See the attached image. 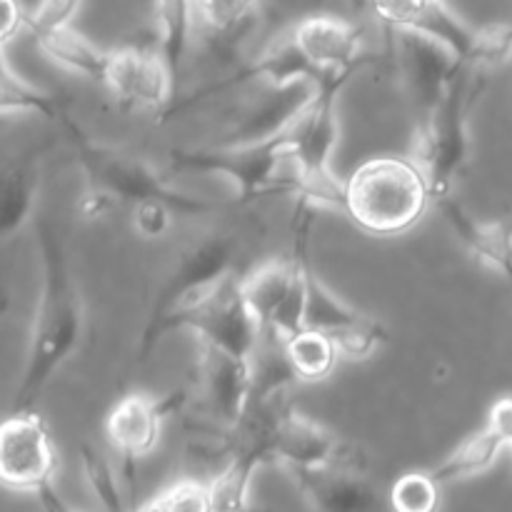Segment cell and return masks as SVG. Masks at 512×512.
Wrapping results in <instances>:
<instances>
[{"label": "cell", "instance_id": "6da1fadb", "mask_svg": "<svg viewBox=\"0 0 512 512\" xmlns=\"http://www.w3.org/2000/svg\"><path fill=\"white\" fill-rule=\"evenodd\" d=\"M35 235H38L40 265H43V288H40L28 358L10 413L35 410L50 380L73 358L83 338V300L70 273L63 238L48 218L35 220Z\"/></svg>", "mask_w": 512, "mask_h": 512}, {"label": "cell", "instance_id": "7a4b0ae2", "mask_svg": "<svg viewBox=\"0 0 512 512\" xmlns=\"http://www.w3.org/2000/svg\"><path fill=\"white\" fill-rule=\"evenodd\" d=\"M353 73H323L313 80V95L290 115V165L283 195H295L310 208L345 210V183L333 173L338 145V95Z\"/></svg>", "mask_w": 512, "mask_h": 512}, {"label": "cell", "instance_id": "3957f363", "mask_svg": "<svg viewBox=\"0 0 512 512\" xmlns=\"http://www.w3.org/2000/svg\"><path fill=\"white\" fill-rule=\"evenodd\" d=\"M483 83L485 75L475 73L468 65H460L448 88L433 103L418 110V128H415L410 158L423 170L433 203L453 195L455 183L468 168V118Z\"/></svg>", "mask_w": 512, "mask_h": 512}, {"label": "cell", "instance_id": "277c9868", "mask_svg": "<svg viewBox=\"0 0 512 512\" xmlns=\"http://www.w3.org/2000/svg\"><path fill=\"white\" fill-rule=\"evenodd\" d=\"M433 203L430 185L413 158H373L345 180L343 213L378 238L403 235Z\"/></svg>", "mask_w": 512, "mask_h": 512}, {"label": "cell", "instance_id": "5b68a950", "mask_svg": "<svg viewBox=\"0 0 512 512\" xmlns=\"http://www.w3.org/2000/svg\"><path fill=\"white\" fill-rule=\"evenodd\" d=\"M373 13L393 33L435 40L475 73L490 75L512 58V23L473 28L445 0H370Z\"/></svg>", "mask_w": 512, "mask_h": 512}, {"label": "cell", "instance_id": "8992f818", "mask_svg": "<svg viewBox=\"0 0 512 512\" xmlns=\"http://www.w3.org/2000/svg\"><path fill=\"white\" fill-rule=\"evenodd\" d=\"M63 125L73 140L75 155H78L85 180H88V188L98 190L113 203L138 205L143 200H160V203L170 205L175 213L183 215L208 213V210L218 208L208 200L170 188L163 175L150 168L145 160L123 153V150L108 148V145L93 143L68 115L63 118Z\"/></svg>", "mask_w": 512, "mask_h": 512}, {"label": "cell", "instance_id": "52a82bcc", "mask_svg": "<svg viewBox=\"0 0 512 512\" xmlns=\"http://www.w3.org/2000/svg\"><path fill=\"white\" fill-rule=\"evenodd\" d=\"M288 120L260 138L235 140L220 148L173 150L170 163L178 170L228 178L238 190V205H248L265 195H283V178L290 165Z\"/></svg>", "mask_w": 512, "mask_h": 512}, {"label": "cell", "instance_id": "ba28073f", "mask_svg": "<svg viewBox=\"0 0 512 512\" xmlns=\"http://www.w3.org/2000/svg\"><path fill=\"white\" fill-rule=\"evenodd\" d=\"M235 268V240L213 238L193 250L180 263V268L165 280L150 310L148 325L143 328L138 340V360L145 363L160 340L165 338V325L188 310L200 308L208 303L218 290L233 280Z\"/></svg>", "mask_w": 512, "mask_h": 512}, {"label": "cell", "instance_id": "9c48e42d", "mask_svg": "<svg viewBox=\"0 0 512 512\" xmlns=\"http://www.w3.org/2000/svg\"><path fill=\"white\" fill-rule=\"evenodd\" d=\"M308 260V220H298L293 258L270 260L238 280L240 295L263 328V335H270L280 343L305 328Z\"/></svg>", "mask_w": 512, "mask_h": 512}, {"label": "cell", "instance_id": "30bf717a", "mask_svg": "<svg viewBox=\"0 0 512 512\" xmlns=\"http://www.w3.org/2000/svg\"><path fill=\"white\" fill-rule=\"evenodd\" d=\"M58 453L53 438L35 410L10 413L0 423V488L30 493L50 510H63L55 493Z\"/></svg>", "mask_w": 512, "mask_h": 512}, {"label": "cell", "instance_id": "8fae6325", "mask_svg": "<svg viewBox=\"0 0 512 512\" xmlns=\"http://www.w3.org/2000/svg\"><path fill=\"white\" fill-rule=\"evenodd\" d=\"M175 330H190L203 340V345L240 360H255L260 340H263V328L245 305L235 278L208 303L178 315L165 325V335Z\"/></svg>", "mask_w": 512, "mask_h": 512}, {"label": "cell", "instance_id": "7c38bea8", "mask_svg": "<svg viewBox=\"0 0 512 512\" xmlns=\"http://www.w3.org/2000/svg\"><path fill=\"white\" fill-rule=\"evenodd\" d=\"M183 403V390L160 395V398L148 393H130L105 418V438H108L110 448L123 460L125 480H128L130 490L128 495L138 490L135 468H138L140 460H145L158 448L165 420Z\"/></svg>", "mask_w": 512, "mask_h": 512}, {"label": "cell", "instance_id": "4fadbf2b", "mask_svg": "<svg viewBox=\"0 0 512 512\" xmlns=\"http://www.w3.org/2000/svg\"><path fill=\"white\" fill-rule=\"evenodd\" d=\"M305 283H308V300H305V328H315L328 333L345 360H368L388 343V330L380 320L350 308L340 300L315 273L313 263L308 260L305 268Z\"/></svg>", "mask_w": 512, "mask_h": 512}, {"label": "cell", "instance_id": "5bb4252c", "mask_svg": "<svg viewBox=\"0 0 512 512\" xmlns=\"http://www.w3.org/2000/svg\"><path fill=\"white\" fill-rule=\"evenodd\" d=\"M103 85L115 100L130 108L170 110L178 95L175 80L158 45L155 48L130 45V48L110 50Z\"/></svg>", "mask_w": 512, "mask_h": 512}, {"label": "cell", "instance_id": "9a60e30c", "mask_svg": "<svg viewBox=\"0 0 512 512\" xmlns=\"http://www.w3.org/2000/svg\"><path fill=\"white\" fill-rule=\"evenodd\" d=\"M270 458L285 470H308L333 463H355L343 440L298 410H285L268 423Z\"/></svg>", "mask_w": 512, "mask_h": 512}, {"label": "cell", "instance_id": "2e32d148", "mask_svg": "<svg viewBox=\"0 0 512 512\" xmlns=\"http://www.w3.org/2000/svg\"><path fill=\"white\" fill-rule=\"evenodd\" d=\"M290 40L308 60L315 78L323 73H358L365 63L363 30L338 15H308L298 20Z\"/></svg>", "mask_w": 512, "mask_h": 512}, {"label": "cell", "instance_id": "e0dca14e", "mask_svg": "<svg viewBox=\"0 0 512 512\" xmlns=\"http://www.w3.org/2000/svg\"><path fill=\"white\" fill-rule=\"evenodd\" d=\"M310 508L325 512H358L378 505L373 485L355 463H333L308 470H288Z\"/></svg>", "mask_w": 512, "mask_h": 512}, {"label": "cell", "instance_id": "ac0fdd59", "mask_svg": "<svg viewBox=\"0 0 512 512\" xmlns=\"http://www.w3.org/2000/svg\"><path fill=\"white\" fill-rule=\"evenodd\" d=\"M43 155V145H30L0 158V243L20 233L35 215Z\"/></svg>", "mask_w": 512, "mask_h": 512}, {"label": "cell", "instance_id": "d6986e66", "mask_svg": "<svg viewBox=\"0 0 512 512\" xmlns=\"http://www.w3.org/2000/svg\"><path fill=\"white\" fill-rule=\"evenodd\" d=\"M205 390L218 420L240 428L255 400V360H240L205 345Z\"/></svg>", "mask_w": 512, "mask_h": 512}, {"label": "cell", "instance_id": "ffe728a7", "mask_svg": "<svg viewBox=\"0 0 512 512\" xmlns=\"http://www.w3.org/2000/svg\"><path fill=\"white\" fill-rule=\"evenodd\" d=\"M450 228L458 233L463 240L465 248L485 265V268L495 270L503 275L512 285V218H498V220H475L455 203L453 195L438 200L435 203Z\"/></svg>", "mask_w": 512, "mask_h": 512}, {"label": "cell", "instance_id": "44dd1931", "mask_svg": "<svg viewBox=\"0 0 512 512\" xmlns=\"http://www.w3.org/2000/svg\"><path fill=\"white\" fill-rule=\"evenodd\" d=\"M268 423L255 433L243 448L230 455L228 465L210 480V503L213 510H245L250 505V483L260 465L270 463Z\"/></svg>", "mask_w": 512, "mask_h": 512}, {"label": "cell", "instance_id": "7402d4cb", "mask_svg": "<svg viewBox=\"0 0 512 512\" xmlns=\"http://www.w3.org/2000/svg\"><path fill=\"white\" fill-rule=\"evenodd\" d=\"M38 48L43 50L45 58L53 60L60 68L70 70L75 75H83V78L95 80V83L103 85L105 70H108L110 50L100 48L93 40L85 38L83 33L68 25V28H60L55 33L43 35L40 40H35Z\"/></svg>", "mask_w": 512, "mask_h": 512}, {"label": "cell", "instance_id": "603a6c76", "mask_svg": "<svg viewBox=\"0 0 512 512\" xmlns=\"http://www.w3.org/2000/svg\"><path fill=\"white\" fill-rule=\"evenodd\" d=\"M503 450V438H500L490 425H485L483 430H478V433L470 435L468 440H463V443H460L458 448L433 470V475L438 478L440 485L473 480L478 478V475L488 473V470L498 463Z\"/></svg>", "mask_w": 512, "mask_h": 512}, {"label": "cell", "instance_id": "cb8c5ba5", "mask_svg": "<svg viewBox=\"0 0 512 512\" xmlns=\"http://www.w3.org/2000/svg\"><path fill=\"white\" fill-rule=\"evenodd\" d=\"M153 10L155 23H158V50L168 63L175 88H178L185 55H188L195 0H153Z\"/></svg>", "mask_w": 512, "mask_h": 512}, {"label": "cell", "instance_id": "d4e9b609", "mask_svg": "<svg viewBox=\"0 0 512 512\" xmlns=\"http://www.w3.org/2000/svg\"><path fill=\"white\" fill-rule=\"evenodd\" d=\"M290 370L300 383H320L330 378L340 360V350L328 333L303 328L298 335L283 343Z\"/></svg>", "mask_w": 512, "mask_h": 512}, {"label": "cell", "instance_id": "484cf974", "mask_svg": "<svg viewBox=\"0 0 512 512\" xmlns=\"http://www.w3.org/2000/svg\"><path fill=\"white\" fill-rule=\"evenodd\" d=\"M5 48H0V115L3 113H35L48 120H63L65 110L60 98L48 90H40L20 78L5 60Z\"/></svg>", "mask_w": 512, "mask_h": 512}, {"label": "cell", "instance_id": "4316f807", "mask_svg": "<svg viewBox=\"0 0 512 512\" xmlns=\"http://www.w3.org/2000/svg\"><path fill=\"white\" fill-rule=\"evenodd\" d=\"M440 488L438 478L430 473H405L395 480L390 490V503L400 512H430L440 505Z\"/></svg>", "mask_w": 512, "mask_h": 512}, {"label": "cell", "instance_id": "83f0119b", "mask_svg": "<svg viewBox=\"0 0 512 512\" xmlns=\"http://www.w3.org/2000/svg\"><path fill=\"white\" fill-rule=\"evenodd\" d=\"M140 510L148 512H208L213 510L210 503V485L203 480H178L160 490L158 495L140 505Z\"/></svg>", "mask_w": 512, "mask_h": 512}, {"label": "cell", "instance_id": "f1b7e54d", "mask_svg": "<svg viewBox=\"0 0 512 512\" xmlns=\"http://www.w3.org/2000/svg\"><path fill=\"white\" fill-rule=\"evenodd\" d=\"M80 465H83V475L88 480L90 490L100 505L108 510H123V500H120V485L113 473V465L108 463L103 453L95 445L83 443L80 445Z\"/></svg>", "mask_w": 512, "mask_h": 512}, {"label": "cell", "instance_id": "f546056e", "mask_svg": "<svg viewBox=\"0 0 512 512\" xmlns=\"http://www.w3.org/2000/svg\"><path fill=\"white\" fill-rule=\"evenodd\" d=\"M258 10V0H195V15L215 35H230L243 28Z\"/></svg>", "mask_w": 512, "mask_h": 512}, {"label": "cell", "instance_id": "4dcf8cb0", "mask_svg": "<svg viewBox=\"0 0 512 512\" xmlns=\"http://www.w3.org/2000/svg\"><path fill=\"white\" fill-rule=\"evenodd\" d=\"M80 5H83V0H40L28 13L25 33L33 40H40L43 35L68 28V25H73V18L78 15Z\"/></svg>", "mask_w": 512, "mask_h": 512}, {"label": "cell", "instance_id": "1f68e13d", "mask_svg": "<svg viewBox=\"0 0 512 512\" xmlns=\"http://www.w3.org/2000/svg\"><path fill=\"white\" fill-rule=\"evenodd\" d=\"M175 210L160 200H143L133 205V230L145 240L163 238L173 223Z\"/></svg>", "mask_w": 512, "mask_h": 512}, {"label": "cell", "instance_id": "d6a6232c", "mask_svg": "<svg viewBox=\"0 0 512 512\" xmlns=\"http://www.w3.org/2000/svg\"><path fill=\"white\" fill-rule=\"evenodd\" d=\"M28 28V13L20 0H0V48H8Z\"/></svg>", "mask_w": 512, "mask_h": 512}, {"label": "cell", "instance_id": "836d02e7", "mask_svg": "<svg viewBox=\"0 0 512 512\" xmlns=\"http://www.w3.org/2000/svg\"><path fill=\"white\" fill-rule=\"evenodd\" d=\"M488 425L500 435V438H503L505 448H508L512 438V395H505V398L495 400L488 415Z\"/></svg>", "mask_w": 512, "mask_h": 512}, {"label": "cell", "instance_id": "e575fe53", "mask_svg": "<svg viewBox=\"0 0 512 512\" xmlns=\"http://www.w3.org/2000/svg\"><path fill=\"white\" fill-rule=\"evenodd\" d=\"M508 448H510V450H512V438H510V443H508Z\"/></svg>", "mask_w": 512, "mask_h": 512}]
</instances>
